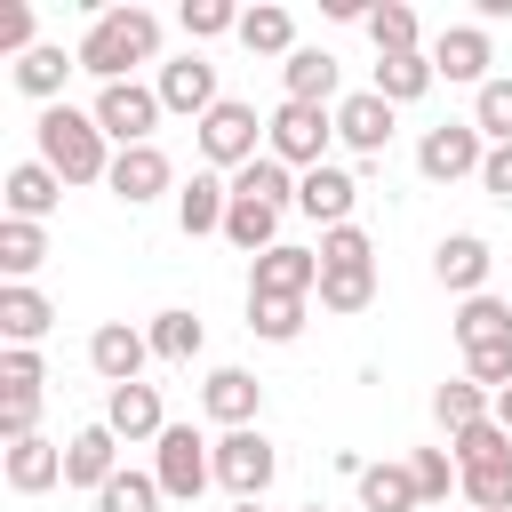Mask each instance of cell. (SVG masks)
<instances>
[{
  "label": "cell",
  "mask_w": 512,
  "mask_h": 512,
  "mask_svg": "<svg viewBox=\"0 0 512 512\" xmlns=\"http://www.w3.org/2000/svg\"><path fill=\"white\" fill-rule=\"evenodd\" d=\"M72 56H80V72H96V88L136 80V64H160V16L152 8H96Z\"/></svg>",
  "instance_id": "cell-1"
},
{
  "label": "cell",
  "mask_w": 512,
  "mask_h": 512,
  "mask_svg": "<svg viewBox=\"0 0 512 512\" xmlns=\"http://www.w3.org/2000/svg\"><path fill=\"white\" fill-rule=\"evenodd\" d=\"M32 144H40V160L64 176V184H104L112 176V136L96 128V112H80V104H48L40 120H32Z\"/></svg>",
  "instance_id": "cell-2"
},
{
  "label": "cell",
  "mask_w": 512,
  "mask_h": 512,
  "mask_svg": "<svg viewBox=\"0 0 512 512\" xmlns=\"http://www.w3.org/2000/svg\"><path fill=\"white\" fill-rule=\"evenodd\" d=\"M328 136H336V112H328V104H288V96H280V112L264 120V152L288 160L296 176H304V168H328Z\"/></svg>",
  "instance_id": "cell-3"
},
{
  "label": "cell",
  "mask_w": 512,
  "mask_h": 512,
  "mask_svg": "<svg viewBox=\"0 0 512 512\" xmlns=\"http://www.w3.org/2000/svg\"><path fill=\"white\" fill-rule=\"evenodd\" d=\"M152 480H160V496L192 504V496L216 480V440H200L192 424H168V432L152 440Z\"/></svg>",
  "instance_id": "cell-4"
},
{
  "label": "cell",
  "mask_w": 512,
  "mask_h": 512,
  "mask_svg": "<svg viewBox=\"0 0 512 512\" xmlns=\"http://www.w3.org/2000/svg\"><path fill=\"white\" fill-rule=\"evenodd\" d=\"M272 472H280V448L248 424V432H224L216 440V488L232 496V504H264V488H272Z\"/></svg>",
  "instance_id": "cell-5"
},
{
  "label": "cell",
  "mask_w": 512,
  "mask_h": 512,
  "mask_svg": "<svg viewBox=\"0 0 512 512\" xmlns=\"http://www.w3.org/2000/svg\"><path fill=\"white\" fill-rule=\"evenodd\" d=\"M96 128L120 144V152H136V144H152V128H160V88H144V80H112V88H96Z\"/></svg>",
  "instance_id": "cell-6"
},
{
  "label": "cell",
  "mask_w": 512,
  "mask_h": 512,
  "mask_svg": "<svg viewBox=\"0 0 512 512\" xmlns=\"http://www.w3.org/2000/svg\"><path fill=\"white\" fill-rule=\"evenodd\" d=\"M256 144H264V120H256V104H240V96H224V104L200 120V160L224 168V176H240L248 160H264Z\"/></svg>",
  "instance_id": "cell-7"
},
{
  "label": "cell",
  "mask_w": 512,
  "mask_h": 512,
  "mask_svg": "<svg viewBox=\"0 0 512 512\" xmlns=\"http://www.w3.org/2000/svg\"><path fill=\"white\" fill-rule=\"evenodd\" d=\"M480 160H488V136H480L472 120H440V128H424V144H416V168H424L432 184L480 176Z\"/></svg>",
  "instance_id": "cell-8"
},
{
  "label": "cell",
  "mask_w": 512,
  "mask_h": 512,
  "mask_svg": "<svg viewBox=\"0 0 512 512\" xmlns=\"http://www.w3.org/2000/svg\"><path fill=\"white\" fill-rule=\"evenodd\" d=\"M152 88H160V104H168V112H184L192 128H200V120H208V112L224 104V96H216V64H208L200 48H184V56H168Z\"/></svg>",
  "instance_id": "cell-9"
},
{
  "label": "cell",
  "mask_w": 512,
  "mask_h": 512,
  "mask_svg": "<svg viewBox=\"0 0 512 512\" xmlns=\"http://www.w3.org/2000/svg\"><path fill=\"white\" fill-rule=\"evenodd\" d=\"M424 56H432V72H440V80H464L472 96L496 80V72H488V64H496V48H488V24H448V32H440Z\"/></svg>",
  "instance_id": "cell-10"
},
{
  "label": "cell",
  "mask_w": 512,
  "mask_h": 512,
  "mask_svg": "<svg viewBox=\"0 0 512 512\" xmlns=\"http://www.w3.org/2000/svg\"><path fill=\"white\" fill-rule=\"evenodd\" d=\"M248 296H320V248H296V240L264 248L248 264Z\"/></svg>",
  "instance_id": "cell-11"
},
{
  "label": "cell",
  "mask_w": 512,
  "mask_h": 512,
  "mask_svg": "<svg viewBox=\"0 0 512 512\" xmlns=\"http://www.w3.org/2000/svg\"><path fill=\"white\" fill-rule=\"evenodd\" d=\"M296 208H304L320 232H336V224H352V208H360V176L336 168V160H328V168H304V176H296Z\"/></svg>",
  "instance_id": "cell-12"
},
{
  "label": "cell",
  "mask_w": 512,
  "mask_h": 512,
  "mask_svg": "<svg viewBox=\"0 0 512 512\" xmlns=\"http://www.w3.org/2000/svg\"><path fill=\"white\" fill-rule=\"evenodd\" d=\"M144 360H152V336L128 328V320H104V328L88 336V368H96L104 384H144Z\"/></svg>",
  "instance_id": "cell-13"
},
{
  "label": "cell",
  "mask_w": 512,
  "mask_h": 512,
  "mask_svg": "<svg viewBox=\"0 0 512 512\" xmlns=\"http://www.w3.org/2000/svg\"><path fill=\"white\" fill-rule=\"evenodd\" d=\"M112 472H120V432H112V424H80V432L64 440V488H88V496H96Z\"/></svg>",
  "instance_id": "cell-14"
},
{
  "label": "cell",
  "mask_w": 512,
  "mask_h": 512,
  "mask_svg": "<svg viewBox=\"0 0 512 512\" xmlns=\"http://www.w3.org/2000/svg\"><path fill=\"white\" fill-rule=\"evenodd\" d=\"M128 208H144V200H160V192H176V168H168V152L160 144H136V152H112V176H104Z\"/></svg>",
  "instance_id": "cell-15"
},
{
  "label": "cell",
  "mask_w": 512,
  "mask_h": 512,
  "mask_svg": "<svg viewBox=\"0 0 512 512\" xmlns=\"http://www.w3.org/2000/svg\"><path fill=\"white\" fill-rule=\"evenodd\" d=\"M0 200H8V216H16V224H48V216H56V200H64V176H56L48 160H16V168H8V184H0Z\"/></svg>",
  "instance_id": "cell-16"
},
{
  "label": "cell",
  "mask_w": 512,
  "mask_h": 512,
  "mask_svg": "<svg viewBox=\"0 0 512 512\" xmlns=\"http://www.w3.org/2000/svg\"><path fill=\"white\" fill-rule=\"evenodd\" d=\"M224 216H232V176L200 168L192 184H176V224H184V240H208V232H224Z\"/></svg>",
  "instance_id": "cell-17"
},
{
  "label": "cell",
  "mask_w": 512,
  "mask_h": 512,
  "mask_svg": "<svg viewBox=\"0 0 512 512\" xmlns=\"http://www.w3.org/2000/svg\"><path fill=\"white\" fill-rule=\"evenodd\" d=\"M488 240L480 232H448L440 248H432V280L440 288H456V296H488Z\"/></svg>",
  "instance_id": "cell-18"
},
{
  "label": "cell",
  "mask_w": 512,
  "mask_h": 512,
  "mask_svg": "<svg viewBox=\"0 0 512 512\" xmlns=\"http://www.w3.org/2000/svg\"><path fill=\"white\" fill-rule=\"evenodd\" d=\"M200 408H208L224 432H248V424H256V408H264V384H256L248 368H208V384H200Z\"/></svg>",
  "instance_id": "cell-19"
},
{
  "label": "cell",
  "mask_w": 512,
  "mask_h": 512,
  "mask_svg": "<svg viewBox=\"0 0 512 512\" xmlns=\"http://www.w3.org/2000/svg\"><path fill=\"white\" fill-rule=\"evenodd\" d=\"M336 136L360 152V160H376L384 144H392V104L376 96V88H360V96H344L336 104Z\"/></svg>",
  "instance_id": "cell-20"
},
{
  "label": "cell",
  "mask_w": 512,
  "mask_h": 512,
  "mask_svg": "<svg viewBox=\"0 0 512 512\" xmlns=\"http://www.w3.org/2000/svg\"><path fill=\"white\" fill-rule=\"evenodd\" d=\"M104 424H112L120 440H160V432H168L160 384H112V392H104Z\"/></svg>",
  "instance_id": "cell-21"
},
{
  "label": "cell",
  "mask_w": 512,
  "mask_h": 512,
  "mask_svg": "<svg viewBox=\"0 0 512 512\" xmlns=\"http://www.w3.org/2000/svg\"><path fill=\"white\" fill-rule=\"evenodd\" d=\"M0 472H8V488H16V496H40V488H56V480H64V448H56V440H40V432H32V440H8Z\"/></svg>",
  "instance_id": "cell-22"
},
{
  "label": "cell",
  "mask_w": 512,
  "mask_h": 512,
  "mask_svg": "<svg viewBox=\"0 0 512 512\" xmlns=\"http://www.w3.org/2000/svg\"><path fill=\"white\" fill-rule=\"evenodd\" d=\"M48 328H56V304H48L32 280H8V288H0V336H8V344H40Z\"/></svg>",
  "instance_id": "cell-23"
},
{
  "label": "cell",
  "mask_w": 512,
  "mask_h": 512,
  "mask_svg": "<svg viewBox=\"0 0 512 512\" xmlns=\"http://www.w3.org/2000/svg\"><path fill=\"white\" fill-rule=\"evenodd\" d=\"M280 80H288V104H328V112L344 104V96H336V56H328V48H296V56L280 64Z\"/></svg>",
  "instance_id": "cell-24"
},
{
  "label": "cell",
  "mask_w": 512,
  "mask_h": 512,
  "mask_svg": "<svg viewBox=\"0 0 512 512\" xmlns=\"http://www.w3.org/2000/svg\"><path fill=\"white\" fill-rule=\"evenodd\" d=\"M352 488H360V512H424V488L408 464H368Z\"/></svg>",
  "instance_id": "cell-25"
},
{
  "label": "cell",
  "mask_w": 512,
  "mask_h": 512,
  "mask_svg": "<svg viewBox=\"0 0 512 512\" xmlns=\"http://www.w3.org/2000/svg\"><path fill=\"white\" fill-rule=\"evenodd\" d=\"M64 72H80V56H64V48H48V40H40V48L16 64V88L48 112V104H64Z\"/></svg>",
  "instance_id": "cell-26"
},
{
  "label": "cell",
  "mask_w": 512,
  "mask_h": 512,
  "mask_svg": "<svg viewBox=\"0 0 512 512\" xmlns=\"http://www.w3.org/2000/svg\"><path fill=\"white\" fill-rule=\"evenodd\" d=\"M432 80H440V72H432V56L416 48V56H376V80H368V88H376L384 104H416Z\"/></svg>",
  "instance_id": "cell-27"
},
{
  "label": "cell",
  "mask_w": 512,
  "mask_h": 512,
  "mask_svg": "<svg viewBox=\"0 0 512 512\" xmlns=\"http://www.w3.org/2000/svg\"><path fill=\"white\" fill-rule=\"evenodd\" d=\"M232 200H264V208H296V168L288 160H248L240 176H232Z\"/></svg>",
  "instance_id": "cell-28"
},
{
  "label": "cell",
  "mask_w": 512,
  "mask_h": 512,
  "mask_svg": "<svg viewBox=\"0 0 512 512\" xmlns=\"http://www.w3.org/2000/svg\"><path fill=\"white\" fill-rule=\"evenodd\" d=\"M224 240L256 264L264 248H280V208H264V200H232V216H224Z\"/></svg>",
  "instance_id": "cell-29"
},
{
  "label": "cell",
  "mask_w": 512,
  "mask_h": 512,
  "mask_svg": "<svg viewBox=\"0 0 512 512\" xmlns=\"http://www.w3.org/2000/svg\"><path fill=\"white\" fill-rule=\"evenodd\" d=\"M152 360H168V368H184V360H200V312H184V304H168V312H152Z\"/></svg>",
  "instance_id": "cell-30"
},
{
  "label": "cell",
  "mask_w": 512,
  "mask_h": 512,
  "mask_svg": "<svg viewBox=\"0 0 512 512\" xmlns=\"http://www.w3.org/2000/svg\"><path fill=\"white\" fill-rule=\"evenodd\" d=\"M432 416H440V424H448V440H456V432H472V424H488V416H496V392H480L472 376H456V384H440V392H432Z\"/></svg>",
  "instance_id": "cell-31"
},
{
  "label": "cell",
  "mask_w": 512,
  "mask_h": 512,
  "mask_svg": "<svg viewBox=\"0 0 512 512\" xmlns=\"http://www.w3.org/2000/svg\"><path fill=\"white\" fill-rule=\"evenodd\" d=\"M240 48H248V56H296V16L272 8V0L248 8V16H240Z\"/></svg>",
  "instance_id": "cell-32"
},
{
  "label": "cell",
  "mask_w": 512,
  "mask_h": 512,
  "mask_svg": "<svg viewBox=\"0 0 512 512\" xmlns=\"http://www.w3.org/2000/svg\"><path fill=\"white\" fill-rule=\"evenodd\" d=\"M368 304H376V264H352V272H328V264H320V312L352 320V312H368Z\"/></svg>",
  "instance_id": "cell-33"
},
{
  "label": "cell",
  "mask_w": 512,
  "mask_h": 512,
  "mask_svg": "<svg viewBox=\"0 0 512 512\" xmlns=\"http://www.w3.org/2000/svg\"><path fill=\"white\" fill-rule=\"evenodd\" d=\"M368 40H376V56H416L424 24H416L408 0H384V8H368Z\"/></svg>",
  "instance_id": "cell-34"
},
{
  "label": "cell",
  "mask_w": 512,
  "mask_h": 512,
  "mask_svg": "<svg viewBox=\"0 0 512 512\" xmlns=\"http://www.w3.org/2000/svg\"><path fill=\"white\" fill-rule=\"evenodd\" d=\"M40 264H48V232H40V224L0 216V272H8V280H32Z\"/></svg>",
  "instance_id": "cell-35"
},
{
  "label": "cell",
  "mask_w": 512,
  "mask_h": 512,
  "mask_svg": "<svg viewBox=\"0 0 512 512\" xmlns=\"http://www.w3.org/2000/svg\"><path fill=\"white\" fill-rule=\"evenodd\" d=\"M448 328H456L464 352H472V344H496V336H512V304H496V296H464Z\"/></svg>",
  "instance_id": "cell-36"
},
{
  "label": "cell",
  "mask_w": 512,
  "mask_h": 512,
  "mask_svg": "<svg viewBox=\"0 0 512 512\" xmlns=\"http://www.w3.org/2000/svg\"><path fill=\"white\" fill-rule=\"evenodd\" d=\"M248 328L264 344H296L304 336V296H248Z\"/></svg>",
  "instance_id": "cell-37"
},
{
  "label": "cell",
  "mask_w": 512,
  "mask_h": 512,
  "mask_svg": "<svg viewBox=\"0 0 512 512\" xmlns=\"http://www.w3.org/2000/svg\"><path fill=\"white\" fill-rule=\"evenodd\" d=\"M96 512H160V480H152V472H128V464H120V472H112V480L96 488Z\"/></svg>",
  "instance_id": "cell-38"
},
{
  "label": "cell",
  "mask_w": 512,
  "mask_h": 512,
  "mask_svg": "<svg viewBox=\"0 0 512 512\" xmlns=\"http://www.w3.org/2000/svg\"><path fill=\"white\" fill-rule=\"evenodd\" d=\"M464 504H472V512H512V456L472 464V472H464Z\"/></svg>",
  "instance_id": "cell-39"
},
{
  "label": "cell",
  "mask_w": 512,
  "mask_h": 512,
  "mask_svg": "<svg viewBox=\"0 0 512 512\" xmlns=\"http://www.w3.org/2000/svg\"><path fill=\"white\" fill-rule=\"evenodd\" d=\"M464 376H472L480 392H512V336H496V344H472V352H464Z\"/></svg>",
  "instance_id": "cell-40"
},
{
  "label": "cell",
  "mask_w": 512,
  "mask_h": 512,
  "mask_svg": "<svg viewBox=\"0 0 512 512\" xmlns=\"http://www.w3.org/2000/svg\"><path fill=\"white\" fill-rule=\"evenodd\" d=\"M472 128H480L488 144H512V80H488V88L472 96Z\"/></svg>",
  "instance_id": "cell-41"
},
{
  "label": "cell",
  "mask_w": 512,
  "mask_h": 512,
  "mask_svg": "<svg viewBox=\"0 0 512 512\" xmlns=\"http://www.w3.org/2000/svg\"><path fill=\"white\" fill-rule=\"evenodd\" d=\"M320 264H328V272H352V264H376V240H368L360 224H336V232H320Z\"/></svg>",
  "instance_id": "cell-42"
},
{
  "label": "cell",
  "mask_w": 512,
  "mask_h": 512,
  "mask_svg": "<svg viewBox=\"0 0 512 512\" xmlns=\"http://www.w3.org/2000/svg\"><path fill=\"white\" fill-rule=\"evenodd\" d=\"M40 384H48L40 352H32V344H8V352H0V400H24V392H40Z\"/></svg>",
  "instance_id": "cell-43"
},
{
  "label": "cell",
  "mask_w": 512,
  "mask_h": 512,
  "mask_svg": "<svg viewBox=\"0 0 512 512\" xmlns=\"http://www.w3.org/2000/svg\"><path fill=\"white\" fill-rule=\"evenodd\" d=\"M408 472H416L424 504H448V488H464V472L448 464V448H416V456H408Z\"/></svg>",
  "instance_id": "cell-44"
},
{
  "label": "cell",
  "mask_w": 512,
  "mask_h": 512,
  "mask_svg": "<svg viewBox=\"0 0 512 512\" xmlns=\"http://www.w3.org/2000/svg\"><path fill=\"white\" fill-rule=\"evenodd\" d=\"M496 456H512V432L488 416V424H472V432H456V472H472V464H496Z\"/></svg>",
  "instance_id": "cell-45"
},
{
  "label": "cell",
  "mask_w": 512,
  "mask_h": 512,
  "mask_svg": "<svg viewBox=\"0 0 512 512\" xmlns=\"http://www.w3.org/2000/svg\"><path fill=\"white\" fill-rule=\"evenodd\" d=\"M240 16H248V8H232V0H184V40H216V32H240Z\"/></svg>",
  "instance_id": "cell-46"
},
{
  "label": "cell",
  "mask_w": 512,
  "mask_h": 512,
  "mask_svg": "<svg viewBox=\"0 0 512 512\" xmlns=\"http://www.w3.org/2000/svg\"><path fill=\"white\" fill-rule=\"evenodd\" d=\"M32 48H40V40H32V8H24V0H8V8H0V56H16V64H24Z\"/></svg>",
  "instance_id": "cell-47"
},
{
  "label": "cell",
  "mask_w": 512,
  "mask_h": 512,
  "mask_svg": "<svg viewBox=\"0 0 512 512\" xmlns=\"http://www.w3.org/2000/svg\"><path fill=\"white\" fill-rule=\"evenodd\" d=\"M32 432H40V392L0 400V440H32Z\"/></svg>",
  "instance_id": "cell-48"
},
{
  "label": "cell",
  "mask_w": 512,
  "mask_h": 512,
  "mask_svg": "<svg viewBox=\"0 0 512 512\" xmlns=\"http://www.w3.org/2000/svg\"><path fill=\"white\" fill-rule=\"evenodd\" d=\"M480 192L512 208V144H488V160H480Z\"/></svg>",
  "instance_id": "cell-49"
},
{
  "label": "cell",
  "mask_w": 512,
  "mask_h": 512,
  "mask_svg": "<svg viewBox=\"0 0 512 512\" xmlns=\"http://www.w3.org/2000/svg\"><path fill=\"white\" fill-rule=\"evenodd\" d=\"M496 424H504V432H512V392H496Z\"/></svg>",
  "instance_id": "cell-50"
},
{
  "label": "cell",
  "mask_w": 512,
  "mask_h": 512,
  "mask_svg": "<svg viewBox=\"0 0 512 512\" xmlns=\"http://www.w3.org/2000/svg\"><path fill=\"white\" fill-rule=\"evenodd\" d=\"M232 512H264V504H232Z\"/></svg>",
  "instance_id": "cell-51"
},
{
  "label": "cell",
  "mask_w": 512,
  "mask_h": 512,
  "mask_svg": "<svg viewBox=\"0 0 512 512\" xmlns=\"http://www.w3.org/2000/svg\"><path fill=\"white\" fill-rule=\"evenodd\" d=\"M304 512H328V504H304Z\"/></svg>",
  "instance_id": "cell-52"
},
{
  "label": "cell",
  "mask_w": 512,
  "mask_h": 512,
  "mask_svg": "<svg viewBox=\"0 0 512 512\" xmlns=\"http://www.w3.org/2000/svg\"><path fill=\"white\" fill-rule=\"evenodd\" d=\"M424 512H440V504H424Z\"/></svg>",
  "instance_id": "cell-53"
}]
</instances>
